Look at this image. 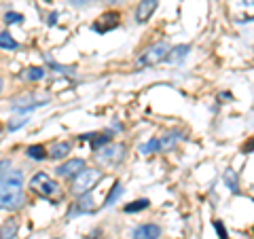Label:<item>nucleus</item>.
<instances>
[{
    "label": "nucleus",
    "mask_w": 254,
    "mask_h": 239,
    "mask_svg": "<svg viewBox=\"0 0 254 239\" xmlns=\"http://www.w3.org/2000/svg\"><path fill=\"white\" fill-rule=\"evenodd\" d=\"M106 142H110V138H106V135H102L100 140H95V142H93V146H102V144H106Z\"/></svg>",
    "instance_id": "obj_25"
},
{
    "label": "nucleus",
    "mask_w": 254,
    "mask_h": 239,
    "mask_svg": "<svg viewBox=\"0 0 254 239\" xmlns=\"http://www.w3.org/2000/svg\"><path fill=\"white\" fill-rule=\"evenodd\" d=\"M4 21L6 23H19L21 21V15L19 13H6L4 15Z\"/></svg>",
    "instance_id": "obj_21"
},
{
    "label": "nucleus",
    "mask_w": 254,
    "mask_h": 239,
    "mask_svg": "<svg viewBox=\"0 0 254 239\" xmlns=\"http://www.w3.org/2000/svg\"><path fill=\"white\" fill-rule=\"evenodd\" d=\"M190 51V47L189 45H180V47H174V49L168 53V58H165V60H168L170 63H180L182 60H185L187 58V53Z\"/></svg>",
    "instance_id": "obj_11"
},
{
    "label": "nucleus",
    "mask_w": 254,
    "mask_h": 239,
    "mask_svg": "<svg viewBox=\"0 0 254 239\" xmlns=\"http://www.w3.org/2000/svg\"><path fill=\"white\" fill-rule=\"evenodd\" d=\"M9 170H11V163L6 161V159H4V161H0V180H2L6 174H9Z\"/></svg>",
    "instance_id": "obj_22"
},
{
    "label": "nucleus",
    "mask_w": 254,
    "mask_h": 239,
    "mask_svg": "<svg viewBox=\"0 0 254 239\" xmlns=\"http://www.w3.org/2000/svg\"><path fill=\"white\" fill-rule=\"evenodd\" d=\"M70 153V142H62V144H55L53 150H51V159H62Z\"/></svg>",
    "instance_id": "obj_14"
},
{
    "label": "nucleus",
    "mask_w": 254,
    "mask_h": 239,
    "mask_svg": "<svg viewBox=\"0 0 254 239\" xmlns=\"http://www.w3.org/2000/svg\"><path fill=\"white\" fill-rule=\"evenodd\" d=\"M117 26H119V13L117 11H108L104 15H100V19L93 21V30L100 32V34H106V32H110Z\"/></svg>",
    "instance_id": "obj_5"
},
{
    "label": "nucleus",
    "mask_w": 254,
    "mask_h": 239,
    "mask_svg": "<svg viewBox=\"0 0 254 239\" xmlns=\"http://www.w3.org/2000/svg\"><path fill=\"white\" fill-rule=\"evenodd\" d=\"M28 123V119H17L15 123H9V131H15V129H19L21 125H26Z\"/></svg>",
    "instance_id": "obj_23"
},
{
    "label": "nucleus",
    "mask_w": 254,
    "mask_h": 239,
    "mask_svg": "<svg viewBox=\"0 0 254 239\" xmlns=\"http://www.w3.org/2000/svg\"><path fill=\"white\" fill-rule=\"evenodd\" d=\"M30 188L34 190V193L38 195H43V197H58L60 195V186H58V182H55L49 174H36L34 178L30 180Z\"/></svg>",
    "instance_id": "obj_3"
},
{
    "label": "nucleus",
    "mask_w": 254,
    "mask_h": 239,
    "mask_svg": "<svg viewBox=\"0 0 254 239\" xmlns=\"http://www.w3.org/2000/svg\"><path fill=\"white\" fill-rule=\"evenodd\" d=\"M23 199V176L21 172H9L0 180V210H15Z\"/></svg>",
    "instance_id": "obj_1"
},
{
    "label": "nucleus",
    "mask_w": 254,
    "mask_h": 239,
    "mask_svg": "<svg viewBox=\"0 0 254 239\" xmlns=\"http://www.w3.org/2000/svg\"><path fill=\"white\" fill-rule=\"evenodd\" d=\"M159 235H161V229L157 225H140L133 229L131 239H159Z\"/></svg>",
    "instance_id": "obj_9"
},
{
    "label": "nucleus",
    "mask_w": 254,
    "mask_h": 239,
    "mask_svg": "<svg viewBox=\"0 0 254 239\" xmlns=\"http://www.w3.org/2000/svg\"><path fill=\"white\" fill-rule=\"evenodd\" d=\"M155 150H161V142H159L157 138L148 140L146 144L140 146V153H142V155H150V153H155Z\"/></svg>",
    "instance_id": "obj_17"
},
{
    "label": "nucleus",
    "mask_w": 254,
    "mask_h": 239,
    "mask_svg": "<svg viewBox=\"0 0 254 239\" xmlns=\"http://www.w3.org/2000/svg\"><path fill=\"white\" fill-rule=\"evenodd\" d=\"M26 155H28L30 159H34V161H43V159L47 157V150H45V146H41V144H32V146H28Z\"/></svg>",
    "instance_id": "obj_13"
},
{
    "label": "nucleus",
    "mask_w": 254,
    "mask_h": 239,
    "mask_svg": "<svg viewBox=\"0 0 254 239\" xmlns=\"http://www.w3.org/2000/svg\"><path fill=\"white\" fill-rule=\"evenodd\" d=\"M100 180H102L100 170H87V167H83L72 180V195H76V197L87 195Z\"/></svg>",
    "instance_id": "obj_2"
},
{
    "label": "nucleus",
    "mask_w": 254,
    "mask_h": 239,
    "mask_svg": "<svg viewBox=\"0 0 254 239\" xmlns=\"http://www.w3.org/2000/svg\"><path fill=\"white\" fill-rule=\"evenodd\" d=\"M23 76H26L28 81H41V78L45 76V70L43 68H30V70H26Z\"/></svg>",
    "instance_id": "obj_19"
},
{
    "label": "nucleus",
    "mask_w": 254,
    "mask_h": 239,
    "mask_svg": "<svg viewBox=\"0 0 254 239\" xmlns=\"http://www.w3.org/2000/svg\"><path fill=\"white\" fill-rule=\"evenodd\" d=\"M89 210H93V199H91L89 193H87V195L78 197V201L74 203V208H72V212H70V216H74V214H83V212H89Z\"/></svg>",
    "instance_id": "obj_10"
},
{
    "label": "nucleus",
    "mask_w": 254,
    "mask_h": 239,
    "mask_svg": "<svg viewBox=\"0 0 254 239\" xmlns=\"http://www.w3.org/2000/svg\"><path fill=\"white\" fill-rule=\"evenodd\" d=\"M148 199H138V201H133L129 205H125V212L127 214H133V212H142V210H146L148 208Z\"/></svg>",
    "instance_id": "obj_16"
},
{
    "label": "nucleus",
    "mask_w": 254,
    "mask_h": 239,
    "mask_svg": "<svg viewBox=\"0 0 254 239\" xmlns=\"http://www.w3.org/2000/svg\"><path fill=\"white\" fill-rule=\"evenodd\" d=\"M85 167V161L83 159H70V161H66V163H62L58 170V176H62V178H68V176H72V174H78Z\"/></svg>",
    "instance_id": "obj_8"
},
{
    "label": "nucleus",
    "mask_w": 254,
    "mask_h": 239,
    "mask_svg": "<svg viewBox=\"0 0 254 239\" xmlns=\"http://www.w3.org/2000/svg\"><path fill=\"white\" fill-rule=\"evenodd\" d=\"M214 227H216V231H218L220 239H227V235H225V229H222V225H220V222H214Z\"/></svg>",
    "instance_id": "obj_24"
},
{
    "label": "nucleus",
    "mask_w": 254,
    "mask_h": 239,
    "mask_svg": "<svg viewBox=\"0 0 254 239\" xmlns=\"http://www.w3.org/2000/svg\"><path fill=\"white\" fill-rule=\"evenodd\" d=\"M2 85H4V83H2V78H0V91H2Z\"/></svg>",
    "instance_id": "obj_26"
},
{
    "label": "nucleus",
    "mask_w": 254,
    "mask_h": 239,
    "mask_svg": "<svg viewBox=\"0 0 254 239\" xmlns=\"http://www.w3.org/2000/svg\"><path fill=\"white\" fill-rule=\"evenodd\" d=\"M15 235H17V220H4V225L0 227V239H15Z\"/></svg>",
    "instance_id": "obj_12"
},
{
    "label": "nucleus",
    "mask_w": 254,
    "mask_h": 239,
    "mask_svg": "<svg viewBox=\"0 0 254 239\" xmlns=\"http://www.w3.org/2000/svg\"><path fill=\"white\" fill-rule=\"evenodd\" d=\"M157 4H159V0H140L138 9H136V21L138 23L148 21L150 15L157 11Z\"/></svg>",
    "instance_id": "obj_7"
},
{
    "label": "nucleus",
    "mask_w": 254,
    "mask_h": 239,
    "mask_svg": "<svg viewBox=\"0 0 254 239\" xmlns=\"http://www.w3.org/2000/svg\"><path fill=\"white\" fill-rule=\"evenodd\" d=\"M225 182H227L229 186H231V190H237V178H235V174H233L231 170L225 174Z\"/></svg>",
    "instance_id": "obj_20"
},
{
    "label": "nucleus",
    "mask_w": 254,
    "mask_h": 239,
    "mask_svg": "<svg viewBox=\"0 0 254 239\" xmlns=\"http://www.w3.org/2000/svg\"><path fill=\"white\" fill-rule=\"evenodd\" d=\"M0 47H2V49H17V41H15V38L9 34V32H2V34H0Z\"/></svg>",
    "instance_id": "obj_15"
},
{
    "label": "nucleus",
    "mask_w": 254,
    "mask_h": 239,
    "mask_svg": "<svg viewBox=\"0 0 254 239\" xmlns=\"http://www.w3.org/2000/svg\"><path fill=\"white\" fill-rule=\"evenodd\" d=\"M123 195V186H121V182H115V186H113V193H110L108 197H106V208H110V205H113L115 201H117V199L119 197H121Z\"/></svg>",
    "instance_id": "obj_18"
},
{
    "label": "nucleus",
    "mask_w": 254,
    "mask_h": 239,
    "mask_svg": "<svg viewBox=\"0 0 254 239\" xmlns=\"http://www.w3.org/2000/svg\"><path fill=\"white\" fill-rule=\"evenodd\" d=\"M168 53H170L168 43H155V45H150L148 49L142 51V55L138 58V63L140 66H157V63H161L168 58Z\"/></svg>",
    "instance_id": "obj_4"
},
{
    "label": "nucleus",
    "mask_w": 254,
    "mask_h": 239,
    "mask_svg": "<svg viewBox=\"0 0 254 239\" xmlns=\"http://www.w3.org/2000/svg\"><path fill=\"white\" fill-rule=\"evenodd\" d=\"M123 153H125V146L123 144H108L106 148L100 150V161L115 165V163H119L123 159Z\"/></svg>",
    "instance_id": "obj_6"
}]
</instances>
